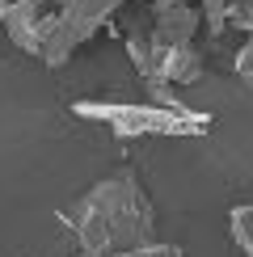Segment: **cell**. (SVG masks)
I'll use <instances>...</instances> for the list:
<instances>
[{
  "mask_svg": "<svg viewBox=\"0 0 253 257\" xmlns=\"http://www.w3.org/2000/svg\"><path fill=\"white\" fill-rule=\"evenodd\" d=\"M59 223L68 228L72 244L93 257H118L156 240L152 202H148L140 177L131 169L110 173L97 186H89L68 211H59Z\"/></svg>",
  "mask_w": 253,
  "mask_h": 257,
  "instance_id": "cell-1",
  "label": "cell"
},
{
  "mask_svg": "<svg viewBox=\"0 0 253 257\" xmlns=\"http://www.w3.org/2000/svg\"><path fill=\"white\" fill-rule=\"evenodd\" d=\"M72 114L105 126L114 139H152V135H203L211 131V114L190 110L165 84H152V101H72Z\"/></svg>",
  "mask_w": 253,
  "mask_h": 257,
  "instance_id": "cell-2",
  "label": "cell"
},
{
  "mask_svg": "<svg viewBox=\"0 0 253 257\" xmlns=\"http://www.w3.org/2000/svg\"><path fill=\"white\" fill-rule=\"evenodd\" d=\"M122 5H131V0H68L63 9H55V21H51L47 42L38 51V63H47V68L68 63L93 34H101L110 26Z\"/></svg>",
  "mask_w": 253,
  "mask_h": 257,
  "instance_id": "cell-3",
  "label": "cell"
},
{
  "mask_svg": "<svg viewBox=\"0 0 253 257\" xmlns=\"http://www.w3.org/2000/svg\"><path fill=\"white\" fill-rule=\"evenodd\" d=\"M148 26L156 30V38L165 47H186V42L198 38V26H203V9L194 0H152V17Z\"/></svg>",
  "mask_w": 253,
  "mask_h": 257,
  "instance_id": "cell-4",
  "label": "cell"
},
{
  "mask_svg": "<svg viewBox=\"0 0 253 257\" xmlns=\"http://www.w3.org/2000/svg\"><path fill=\"white\" fill-rule=\"evenodd\" d=\"M198 76H203V51H198L194 42H186V47H165L161 68H156V80H148V84L182 89V84H194Z\"/></svg>",
  "mask_w": 253,
  "mask_h": 257,
  "instance_id": "cell-5",
  "label": "cell"
},
{
  "mask_svg": "<svg viewBox=\"0 0 253 257\" xmlns=\"http://www.w3.org/2000/svg\"><path fill=\"white\" fill-rule=\"evenodd\" d=\"M198 9H203V21L211 34H224L228 26L245 30V21L253 13V0H198Z\"/></svg>",
  "mask_w": 253,
  "mask_h": 257,
  "instance_id": "cell-6",
  "label": "cell"
},
{
  "mask_svg": "<svg viewBox=\"0 0 253 257\" xmlns=\"http://www.w3.org/2000/svg\"><path fill=\"white\" fill-rule=\"evenodd\" d=\"M228 232H232V244H236L245 257H253V207H249V202L232 207V215H228Z\"/></svg>",
  "mask_w": 253,
  "mask_h": 257,
  "instance_id": "cell-7",
  "label": "cell"
},
{
  "mask_svg": "<svg viewBox=\"0 0 253 257\" xmlns=\"http://www.w3.org/2000/svg\"><path fill=\"white\" fill-rule=\"evenodd\" d=\"M232 68H236V76H240V80H245L249 89H253V34L245 38V47L236 51V59H232Z\"/></svg>",
  "mask_w": 253,
  "mask_h": 257,
  "instance_id": "cell-8",
  "label": "cell"
},
{
  "mask_svg": "<svg viewBox=\"0 0 253 257\" xmlns=\"http://www.w3.org/2000/svg\"><path fill=\"white\" fill-rule=\"evenodd\" d=\"M118 257H182V249H177V244H161V240H152V244H140V249L118 253Z\"/></svg>",
  "mask_w": 253,
  "mask_h": 257,
  "instance_id": "cell-9",
  "label": "cell"
},
{
  "mask_svg": "<svg viewBox=\"0 0 253 257\" xmlns=\"http://www.w3.org/2000/svg\"><path fill=\"white\" fill-rule=\"evenodd\" d=\"M42 5H47V9H63V5H68V0H42Z\"/></svg>",
  "mask_w": 253,
  "mask_h": 257,
  "instance_id": "cell-10",
  "label": "cell"
},
{
  "mask_svg": "<svg viewBox=\"0 0 253 257\" xmlns=\"http://www.w3.org/2000/svg\"><path fill=\"white\" fill-rule=\"evenodd\" d=\"M245 34H253V13H249V21H245Z\"/></svg>",
  "mask_w": 253,
  "mask_h": 257,
  "instance_id": "cell-11",
  "label": "cell"
}]
</instances>
